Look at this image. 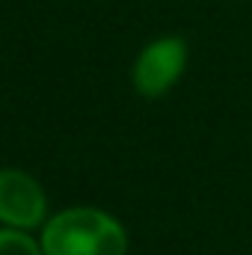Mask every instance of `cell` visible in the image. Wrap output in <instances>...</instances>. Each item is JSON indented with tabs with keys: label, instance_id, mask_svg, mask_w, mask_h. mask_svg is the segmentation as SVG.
Segmentation results:
<instances>
[{
	"label": "cell",
	"instance_id": "cell-1",
	"mask_svg": "<svg viewBox=\"0 0 252 255\" xmlns=\"http://www.w3.org/2000/svg\"><path fill=\"white\" fill-rule=\"evenodd\" d=\"M45 255H125L127 235L119 220L98 208H68L42 229Z\"/></svg>",
	"mask_w": 252,
	"mask_h": 255
},
{
	"label": "cell",
	"instance_id": "cell-2",
	"mask_svg": "<svg viewBox=\"0 0 252 255\" xmlns=\"http://www.w3.org/2000/svg\"><path fill=\"white\" fill-rule=\"evenodd\" d=\"M187 68V42L181 36H160L148 42L130 68L133 89L142 98L166 95Z\"/></svg>",
	"mask_w": 252,
	"mask_h": 255
},
{
	"label": "cell",
	"instance_id": "cell-3",
	"mask_svg": "<svg viewBox=\"0 0 252 255\" xmlns=\"http://www.w3.org/2000/svg\"><path fill=\"white\" fill-rule=\"evenodd\" d=\"M48 199L39 181L21 169H0V223L30 232L45 223Z\"/></svg>",
	"mask_w": 252,
	"mask_h": 255
},
{
	"label": "cell",
	"instance_id": "cell-4",
	"mask_svg": "<svg viewBox=\"0 0 252 255\" xmlns=\"http://www.w3.org/2000/svg\"><path fill=\"white\" fill-rule=\"evenodd\" d=\"M0 255H45L42 244L21 229H0Z\"/></svg>",
	"mask_w": 252,
	"mask_h": 255
}]
</instances>
